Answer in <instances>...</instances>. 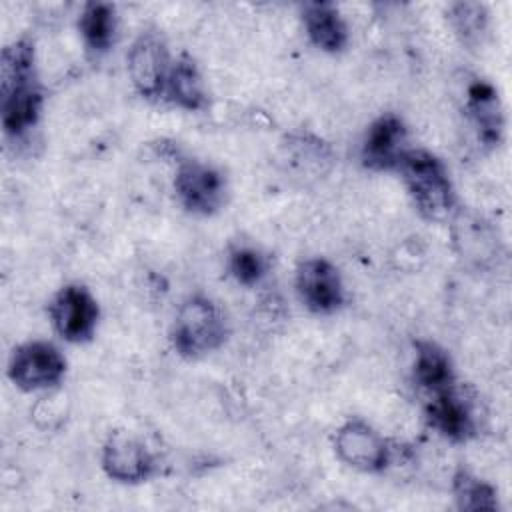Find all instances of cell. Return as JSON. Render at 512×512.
<instances>
[{"label":"cell","instance_id":"obj_12","mask_svg":"<svg viewBox=\"0 0 512 512\" xmlns=\"http://www.w3.org/2000/svg\"><path fill=\"white\" fill-rule=\"evenodd\" d=\"M424 418L436 434L454 444L470 442L478 430L472 402L458 384L426 396Z\"/></svg>","mask_w":512,"mask_h":512},{"label":"cell","instance_id":"obj_3","mask_svg":"<svg viewBox=\"0 0 512 512\" xmlns=\"http://www.w3.org/2000/svg\"><path fill=\"white\" fill-rule=\"evenodd\" d=\"M228 340V320L216 300L206 294H190L178 306L170 342L184 360H200L220 350Z\"/></svg>","mask_w":512,"mask_h":512},{"label":"cell","instance_id":"obj_11","mask_svg":"<svg viewBox=\"0 0 512 512\" xmlns=\"http://www.w3.org/2000/svg\"><path fill=\"white\" fill-rule=\"evenodd\" d=\"M410 148L404 120L394 112H384L366 128L360 144V162L372 172H396Z\"/></svg>","mask_w":512,"mask_h":512},{"label":"cell","instance_id":"obj_10","mask_svg":"<svg viewBox=\"0 0 512 512\" xmlns=\"http://www.w3.org/2000/svg\"><path fill=\"white\" fill-rule=\"evenodd\" d=\"M100 466L104 474L118 484H144L158 474L154 452L132 432H112L102 444Z\"/></svg>","mask_w":512,"mask_h":512},{"label":"cell","instance_id":"obj_2","mask_svg":"<svg viewBox=\"0 0 512 512\" xmlns=\"http://www.w3.org/2000/svg\"><path fill=\"white\" fill-rule=\"evenodd\" d=\"M424 220L446 222L456 210V190L448 166L430 150L410 148L396 170Z\"/></svg>","mask_w":512,"mask_h":512},{"label":"cell","instance_id":"obj_14","mask_svg":"<svg viewBox=\"0 0 512 512\" xmlns=\"http://www.w3.org/2000/svg\"><path fill=\"white\" fill-rule=\"evenodd\" d=\"M300 18L308 40L326 54H340L350 42L348 24L340 8L332 2H306L300 6Z\"/></svg>","mask_w":512,"mask_h":512},{"label":"cell","instance_id":"obj_19","mask_svg":"<svg viewBox=\"0 0 512 512\" xmlns=\"http://www.w3.org/2000/svg\"><path fill=\"white\" fill-rule=\"evenodd\" d=\"M266 254L252 244H234L226 256V270L236 284L244 288L258 286L268 274Z\"/></svg>","mask_w":512,"mask_h":512},{"label":"cell","instance_id":"obj_13","mask_svg":"<svg viewBox=\"0 0 512 512\" xmlns=\"http://www.w3.org/2000/svg\"><path fill=\"white\" fill-rule=\"evenodd\" d=\"M464 114L482 148L494 150L504 142L506 114L502 98L492 82L474 78L466 86Z\"/></svg>","mask_w":512,"mask_h":512},{"label":"cell","instance_id":"obj_9","mask_svg":"<svg viewBox=\"0 0 512 512\" xmlns=\"http://www.w3.org/2000/svg\"><path fill=\"white\" fill-rule=\"evenodd\" d=\"M294 288L302 306L320 316L338 312L346 302V288L334 262L322 256L298 262L294 272Z\"/></svg>","mask_w":512,"mask_h":512},{"label":"cell","instance_id":"obj_5","mask_svg":"<svg viewBox=\"0 0 512 512\" xmlns=\"http://www.w3.org/2000/svg\"><path fill=\"white\" fill-rule=\"evenodd\" d=\"M68 370L66 356L50 340L18 344L8 358V380L22 392H40L60 386Z\"/></svg>","mask_w":512,"mask_h":512},{"label":"cell","instance_id":"obj_17","mask_svg":"<svg viewBox=\"0 0 512 512\" xmlns=\"http://www.w3.org/2000/svg\"><path fill=\"white\" fill-rule=\"evenodd\" d=\"M78 34L94 56L106 54L118 36V14L110 2H86L78 14Z\"/></svg>","mask_w":512,"mask_h":512},{"label":"cell","instance_id":"obj_1","mask_svg":"<svg viewBox=\"0 0 512 512\" xmlns=\"http://www.w3.org/2000/svg\"><path fill=\"white\" fill-rule=\"evenodd\" d=\"M44 86L36 68L34 42L26 36L10 42L0 58V120L8 138H22L42 116Z\"/></svg>","mask_w":512,"mask_h":512},{"label":"cell","instance_id":"obj_18","mask_svg":"<svg viewBox=\"0 0 512 512\" xmlns=\"http://www.w3.org/2000/svg\"><path fill=\"white\" fill-rule=\"evenodd\" d=\"M452 498L454 506L462 512H480V510H500V496L498 490L486 482L484 478L476 476L466 468H456L452 474Z\"/></svg>","mask_w":512,"mask_h":512},{"label":"cell","instance_id":"obj_15","mask_svg":"<svg viewBox=\"0 0 512 512\" xmlns=\"http://www.w3.org/2000/svg\"><path fill=\"white\" fill-rule=\"evenodd\" d=\"M164 100L186 112H204L210 106V94L196 60L188 52H180L172 60L166 80Z\"/></svg>","mask_w":512,"mask_h":512},{"label":"cell","instance_id":"obj_16","mask_svg":"<svg viewBox=\"0 0 512 512\" xmlns=\"http://www.w3.org/2000/svg\"><path fill=\"white\" fill-rule=\"evenodd\" d=\"M412 380L418 390L426 396L442 392L458 384L454 362L446 348L434 340H416L414 342V362H412Z\"/></svg>","mask_w":512,"mask_h":512},{"label":"cell","instance_id":"obj_20","mask_svg":"<svg viewBox=\"0 0 512 512\" xmlns=\"http://www.w3.org/2000/svg\"><path fill=\"white\" fill-rule=\"evenodd\" d=\"M448 18L456 36L466 46L480 44L488 30V10L480 2H454Z\"/></svg>","mask_w":512,"mask_h":512},{"label":"cell","instance_id":"obj_4","mask_svg":"<svg viewBox=\"0 0 512 512\" xmlns=\"http://www.w3.org/2000/svg\"><path fill=\"white\" fill-rule=\"evenodd\" d=\"M172 188L180 206L194 216L218 214L228 198V182L222 170L196 158L178 160Z\"/></svg>","mask_w":512,"mask_h":512},{"label":"cell","instance_id":"obj_8","mask_svg":"<svg viewBox=\"0 0 512 512\" xmlns=\"http://www.w3.org/2000/svg\"><path fill=\"white\" fill-rule=\"evenodd\" d=\"M334 452L342 464L364 474L384 472L394 458L390 442L362 418H348L336 428Z\"/></svg>","mask_w":512,"mask_h":512},{"label":"cell","instance_id":"obj_6","mask_svg":"<svg viewBox=\"0 0 512 512\" xmlns=\"http://www.w3.org/2000/svg\"><path fill=\"white\" fill-rule=\"evenodd\" d=\"M48 318L54 332L68 344H86L94 338L100 304L92 290L80 282L60 286L48 302Z\"/></svg>","mask_w":512,"mask_h":512},{"label":"cell","instance_id":"obj_7","mask_svg":"<svg viewBox=\"0 0 512 512\" xmlns=\"http://www.w3.org/2000/svg\"><path fill=\"white\" fill-rule=\"evenodd\" d=\"M172 68L168 44L158 30H142L128 48L126 70L136 94L148 102L164 100Z\"/></svg>","mask_w":512,"mask_h":512}]
</instances>
